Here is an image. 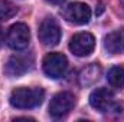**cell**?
<instances>
[{"label":"cell","mask_w":124,"mask_h":122,"mask_svg":"<svg viewBox=\"0 0 124 122\" xmlns=\"http://www.w3.org/2000/svg\"><path fill=\"white\" fill-rule=\"evenodd\" d=\"M90 103L94 109H97L102 114L118 109V103L116 102L113 92L105 88H98V89L93 91V93L90 95Z\"/></svg>","instance_id":"cell-4"},{"label":"cell","mask_w":124,"mask_h":122,"mask_svg":"<svg viewBox=\"0 0 124 122\" xmlns=\"http://www.w3.org/2000/svg\"><path fill=\"white\" fill-rule=\"evenodd\" d=\"M17 13V7L7 1V0H0V20H9Z\"/></svg>","instance_id":"cell-13"},{"label":"cell","mask_w":124,"mask_h":122,"mask_svg":"<svg viewBox=\"0 0 124 122\" xmlns=\"http://www.w3.org/2000/svg\"><path fill=\"white\" fill-rule=\"evenodd\" d=\"M42 68H43V72L52 78V79H59L65 75L66 69H68V61L66 58L62 55V53H48L43 62H42Z\"/></svg>","instance_id":"cell-3"},{"label":"cell","mask_w":124,"mask_h":122,"mask_svg":"<svg viewBox=\"0 0 124 122\" xmlns=\"http://www.w3.org/2000/svg\"><path fill=\"white\" fill-rule=\"evenodd\" d=\"M94 47H95V39L88 32L77 33L69 40V50L75 56H79V58L88 56L90 53H93Z\"/></svg>","instance_id":"cell-6"},{"label":"cell","mask_w":124,"mask_h":122,"mask_svg":"<svg viewBox=\"0 0 124 122\" xmlns=\"http://www.w3.org/2000/svg\"><path fill=\"white\" fill-rule=\"evenodd\" d=\"M107 81H108V83H110L113 88H117V89L124 88V65L113 66V68L108 70Z\"/></svg>","instance_id":"cell-12"},{"label":"cell","mask_w":124,"mask_h":122,"mask_svg":"<svg viewBox=\"0 0 124 122\" xmlns=\"http://www.w3.org/2000/svg\"><path fill=\"white\" fill-rule=\"evenodd\" d=\"M104 47L111 55L121 53L124 50V29H117L108 33L104 37Z\"/></svg>","instance_id":"cell-10"},{"label":"cell","mask_w":124,"mask_h":122,"mask_svg":"<svg viewBox=\"0 0 124 122\" xmlns=\"http://www.w3.org/2000/svg\"><path fill=\"white\" fill-rule=\"evenodd\" d=\"M33 68L32 55H13L4 66V73L7 76H22Z\"/></svg>","instance_id":"cell-9"},{"label":"cell","mask_w":124,"mask_h":122,"mask_svg":"<svg viewBox=\"0 0 124 122\" xmlns=\"http://www.w3.org/2000/svg\"><path fill=\"white\" fill-rule=\"evenodd\" d=\"M29 40H31V32L25 23H16V25L10 26L7 36H6V42L10 49L23 50L28 47Z\"/></svg>","instance_id":"cell-2"},{"label":"cell","mask_w":124,"mask_h":122,"mask_svg":"<svg viewBox=\"0 0 124 122\" xmlns=\"http://www.w3.org/2000/svg\"><path fill=\"white\" fill-rule=\"evenodd\" d=\"M101 76V66L98 63H90L88 66H85L81 72H79V76H78V82L81 86L87 88V86H91L94 85Z\"/></svg>","instance_id":"cell-11"},{"label":"cell","mask_w":124,"mask_h":122,"mask_svg":"<svg viewBox=\"0 0 124 122\" xmlns=\"http://www.w3.org/2000/svg\"><path fill=\"white\" fill-rule=\"evenodd\" d=\"M3 42H4V33H3V29L0 26V46L3 45Z\"/></svg>","instance_id":"cell-14"},{"label":"cell","mask_w":124,"mask_h":122,"mask_svg":"<svg viewBox=\"0 0 124 122\" xmlns=\"http://www.w3.org/2000/svg\"><path fill=\"white\" fill-rule=\"evenodd\" d=\"M48 3H52V4H59L62 1H65V0H46Z\"/></svg>","instance_id":"cell-15"},{"label":"cell","mask_w":124,"mask_h":122,"mask_svg":"<svg viewBox=\"0 0 124 122\" xmlns=\"http://www.w3.org/2000/svg\"><path fill=\"white\" fill-rule=\"evenodd\" d=\"M63 17L66 22L74 23V25H87L91 19V9L88 4L85 3H71L68 4L63 12H62Z\"/></svg>","instance_id":"cell-7"},{"label":"cell","mask_w":124,"mask_h":122,"mask_svg":"<svg viewBox=\"0 0 124 122\" xmlns=\"http://www.w3.org/2000/svg\"><path fill=\"white\" fill-rule=\"evenodd\" d=\"M38 34L45 46H56L61 40V27L54 17H46L42 20Z\"/></svg>","instance_id":"cell-5"},{"label":"cell","mask_w":124,"mask_h":122,"mask_svg":"<svg viewBox=\"0 0 124 122\" xmlns=\"http://www.w3.org/2000/svg\"><path fill=\"white\" fill-rule=\"evenodd\" d=\"M121 3H123V6H124V0H121Z\"/></svg>","instance_id":"cell-16"},{"label":"cell","mask_w":124,"mask_h":122,"mask_svg":"<svg viewBox=\"0 0 124 122\" xmlns=\"http://www.w3.org/2000/svg\"><path fill=\"white\" fill-rule=\"evenodd\" d=\"M45 92L40 88H16L10 93V105L19 109L36 108L43 102Z\"/></svg>","instance_id":"cell-1"},{"label":"cell","mask_w":124,"mask_h":122,"mask_svg":"<svg viewBox=\"0 0 124 122\" xmlns=\"http://www.w3.org/2000/svg\"><path fill=\"white\" fill-rule=\"evenodd\" d=\"M75 105V98L69 92H59L56 93L49 103V114L54 118L65 116Z\"/></svg>","instance_id":"cell-8"}]
</instances>
